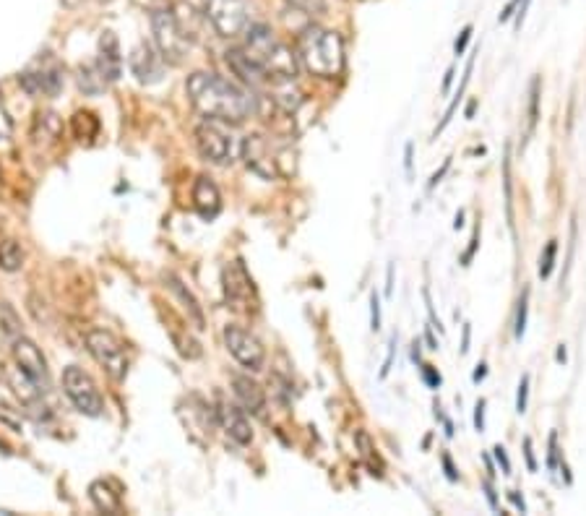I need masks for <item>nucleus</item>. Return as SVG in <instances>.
<instances>
[{
  "instance_id": "obj_1",
  "label": "nucleus",
  "mask_w": 586,
  "mask_h": 516,
  "mask_svg": "<svg viewBox=\"0 0 586 516\" xmlns=\"http://www.w3.org/2000/svg\"><path fill=\"white\" fill-rule=\"evenodd\" d=\"M185 89H188V100L198 113L209 120H219V123L240 126L258 110L251 89H243L235 81L222 79L217 73H193Z\"/></svg>"
},
{
  "instance_id": "obj_2",
  "label": "nucleus",
  "mask_w": 586,
  "mask_h": 516,
  "mask_svg": "<svg viewBox=\"0 0 586 516\" xmlns=\"http://www.w3.org/2000/svg\"><path fill=\"white\" fill-rule=\"evenodd\" d=\"M240 50L258 71L264 73L266 84L295 79L297 76V58L292 55V50L282 45L277 40V34L271 32L269 27H264V24H256V27L245 32V45Z\"/></svg>"
},
{
  "instance_id": "obj_3",
  "label": "nucleus",
  "mask_w": 586,
  "mask_h": 516,
  "mask_svg": "<svg viewBox=\"0 0 586 516\" xmlns=\"http://www.w3.org/2000/svg\"><path fill=\"white\" fill-rule=\"evenodd\" d=\"M297 58L318 79H336L344 71V42L331 29L308 27L297 42Z\"/></svg>"
},
{
  "instance_id": "obj_4",
  "label": "nucleus",
  "mask_w": 586,
  "mask_h": 516,
  "mask_svg": "<svg viewBox=\"0 0 586 516\" xmlns=\"http://www.w3.org/2000/svg\"><path fill=\"white\" fill-rule=\"evenodd\" d=\"M152 34H154V45H157V53L178 66L183 63L188 47H191V40L185 34L183 24L178 21V16L172 14L170 8L167 11H154L152 14Z\"/></svg>"
},
{
  "instance_id": "obj_5",
  "label": "nucleus",
  "mask_w": 586,
  "mask_h": 516,
  "mask_svg": "<svg viewBox=\"0 0 586 516\" xmlns=\"http://www.w3.org/2000/svg\"><path fill=\"white\" fill-rule=\"evenodd\" d=\"M86 350L92 352V358L97 360L107 371L112 381H126L128 376V352L126 344L120 342L112 331L107 329H92L86 334Z\"/></svg>"
},
{
  "instance_id": "obj_6",
  "label": "nucleus",
  "mask_w": 586,
  "mask_h": 516,
  "mask_svg": "<svg viewBox=\"0 0 586 516\" xmlns=\"http://www.w3.org/2000/svg\"><path fill=\"white\" fill-rule=\"evenodd\" d=\"M206 19L217 34L235 40L251 29V0H206Z\"/></svg>"
},
{
  "instance_id": "obj_7",
  "label": "nucleus",
  "mask_w": 586,
  "mask_h": 516,
  "mask_svg": "<svg viewBox=\"0 0 586 516\" xmlns=\"http://www.w3.org/2000/svg\"><path fill=\"white\" fill-rule=\"evenodd\" d=\"M196 146L201 157L214 165H232L240 154V146L230 131L219 126V120H206L196 128Z\"/></svg>"
},
{
  "instance_id": "obj_8",
  "label": "nucleus",
  "mask_w": 586,
  "mask_h": 516,
  "mask_svg": "<svg viewBox=\"0 0 586 516\" xmlns=\"http://www.w3.org/2000/svg\"><path fill=\"white\" fill-rule=\"evenodd\" d=\"M63 389H66L68 399L73 407L86 417H99L105 410V399L99 394L97 384L89 373H84L79 365H71L63 371Z\"/></svg>"
},
{
  "instance_id": "obj_9",
  "label": "nucleus",
  "mask_w": 586,
  "mask_h": 516,
  "mask_svg": "<svg viewBox=\"0 0 586 516\" xmlns=\"http://www.w3.org/2000/svg\"><path fill=\"white\" fill-rule=\"evenodd\" d=\"M240 154H243L245 165L251 167L256 175H261V178L271 180V178H279V175H284V170H282L284 152L271 144V139L261 136V133H256V136H248V139L243 141V146H240Z\"/></svg>"
},
{
  "instance_id": "obj_10",
  "label": "nucleus",
  "mask_w": 586,
  "mask_h": 516,
  "mask_svg": "<svg viewBox=\"0 0 586 516\" xmlns=\"http://www.w3.org/2000/svg\"><path fill=\"white\" fill-rule=\"evenodd\" d=\"M224 344L235 360H238L243 368L248 371H261L266 363V350L264 344L253 337L251 331L240 329V326H227L224 329Z\"/></svg>"
},
{
  "instance_id": "obj_11",
  "label": "nucleus",
  "mask_w": 586,
  "mask_h": 516,
  "mask_svg": "<svg viewBox=\"0 0 586 516\" xmlns=\"http://www.w3.org/2000/svg\"><path fill=\"white\" fill-rule=\"evenodd\" d=\"M11 355H14V363L16 368H19V373H24L37 389L45 391L47 384H50V373H47V360L40 352V347H37L32 339L21 337L19 334V337L14 339Z\"/></svg>"
},
{
  "instance_id": "obj_12",
  "label": "nucleus",
  "mask_w": 586,
  "mask_h": 516,
  "mask_svg": "<svg viewBox=\"0 0 586 516\" xmlns=\"http://www.w3.org/2000/svg\"><path fill=\"white\" fill-rule=\"evenodd\" d=\"M222 282H224V295H227V303H230L232 308H245V305L256 298L253 279L240 258H235V261H230V264L224 266Z\"/></svg>"
},
{
  "instance_id": "obj_13",
  "label": "nucleus",
  "mask_w": 586,
  "mask_h": 516,
  "mask_svg": "<svg viewBox=\"0 0 586 516\" xmlns=\"http://www.w3.org/2000/svg\"><path fill=\"white\" fill-rule=\"evenodd\" d=\"M21 86L27 89L29 94H58L60 86H63V73H60V66L53 58L40 60L37 66H32L29 71H24L19 76Z\"/></svg>"
},
{
  "instance_id": "obj_14",
  "label": "nucleus",
  "mask_w": 586,
  "mask_h": 516,
  "mask_svg": "<svg viewBox=\"0 0 586 516\" xmlns=\"http://www.w3.org/2000/svg\"><path fill=\"white\" fill-rule=\"evenodd\" d=\"M131 71L139 79V84H159L165 76V58L152 45H139L131 53Z\"/></svg>"
},
{
  "instance_id": "obj_15",
  "label": "nucleus",
  "mask_w": 586,
  "mask_h": 516,
  "mask_svg": "<svg viewBox=\"0 0 586 516\" xmlns=\"http://www.w3.org/2000/svg\"><path fill=\"white\" fill-rule=\"evenodd\" d=\"M217 417L219 423H222L224 433L235 441V444L240 446H248L253 441V430H251V423H248V417H245V410H240L238 404L232 402H224V399H219V407H217Z\"/></svg>"
},
{
  "instance_id": "obj_16",
  "label": "nucleus",
  "mask_w": 586,
  "mask_h": 516,
  "mask_svg": "<svg viewBox=\"0 0 586 516\" xmlns=\"http://www.w3.org/2000/svg\"><path fill=\"white\" fill-rule=\"evenodd\" d=\"M94 66L99 68V73L105 76L107 84H115L123 73V58H120V45L118 37L112 32H105L99 37V58Z\"/></svg>"
},
{
  "instance_id": "obj_17",
  "label": "nucleus",
  "mask_w": 586,
  "mask_h": 516,
  "mask_svg": "<svg viewBox=\"0 0 586 516\" xmlns=\"http://www.w3.org/2000/svg\"><path fill=\"white\" fill-rule=\"evenodd\" d=\"M193 206L204 219H214L222 212V193L214 186V180L206 178V175L196 178V183H193Z\"/></svg>"
},
{
  "instance_id": "obj_18",
  "label": "nucleus",
  "mask_w": 586,
  "mask_h": 516,
  "mask_svg": "<svg viewBox=\"0 0 586 516\" xmlns=\"http://www.w3.org/2000/svg\"><path fill=\"white\" fill-rule=\"evenodd\" d=\"M232 389H235V397H238V402L243 404L245 412H251V415H261V412H264L266 407L264 389H261L251 376H243V373L232 376Z\"/></svg>"
},
{
  "instance_id": "obj_19",
  "label": "nucleus",
  "mask_w": 586,
  "mask_h": 516,
  "mask_svg": "<svg viewBox=\"0 0 586 516\" xmlns=\"http://www.w3.org/2000/svg\"><path fill=\"white\" fill-rule=\"evenodd\" d=\"M89 498L97 506V511L102 514H120L123 511V503H120V496L110 488V483L105 480H97V483L89 485Z\"/></svg>"
},
{
  "instance_id": "obj_20",
  "label": "nucleus",
  "mask_w": 586,
  "mask_h": 516,
  "mask_svg": "<svg viewBox=\"0 0 586 516\" xmlns=\"http://www.w3.org/2000/svg\"><path fill=\"white\" fill-rule=\"evenodd\" d=\"M167 282H170L172 292H175V295H178V298L185 303V311H188L191 321L196 324V329H204V313H201V305H198V300L193 298V292L185 290L183 282H180L175 274H167Z\"/></svg>"
},
{
  "instance_id": "obj_21",
  "label": "nucleus",
  "mask_w": 586,
  "mask_h": 516,
  "mask_svg": "<svg viewBox=\"0 0 586 516\" xmlns=\"http://www.w3.org/2000/svg\"><path fill=\"white\" fill-rule=\"evenodd\" d=\"M24 266V248L16 240H3L0 243V269L3 272H19Z\"/></svg>"
},
{
  "instance_id": "obj_22",
  "label": "nucleus",
  "mask_w": 586,
  "mask_h": 516,
  "mask_svg": "<svg viewBox=\"0 0 586 516\" xmlns=\"http://www.w3.org/2000/svg\"><path fill=\"white\" fill-rule=\"evenodd\" d=\"M79 86L84 94H99L107 86V81L97 66H84L79 71Z\"/></svg>"
},
{
  "instance_id": "obj_23",
  "label": "nucleus",
  "mask_w": 586,
  "mask_h": 516,
  "mask_svg": "<svg viewBox=\"0 0 586 516\" xmlns=\"http://www.w3.org/2000/svg\"><path fill=\"white\" fill-rule=\"evenodd\" d=\"M60 133V120L55 113H40L34 120V139L45 136L47 141H55Z\"/></svg>"
},
{
  "instance_id": "obj_24",
  "label": "nucleus",
  "mask_w": 586,
  "mask_h": 516,
  "mask_svg": "<svg viewBox=\"0 0 586 516\" xmlns=\"http://www.w3.org/2000/svg\"><path fill=\"white\" fill-rule=\"evenodd\" d=\"M527 316H529V290H524L519 298V308H516V324H514L516 339L524 337V331H527Z\"/></svg>"
},
{
  "instance_id": "obj_25",
  "label": "nucleus",
  "mask_w": 586,
  "mask_h": 516,
  "mask_svg": "<svg viewBox=\"0 0 586 516\" xmlns=\"http://www.w3.org/2000/svg\"><path fill=\"white\" fill-rule=\"evenodd\" d=\"M555 256H558V240H550V243L545 245V251H542V256H540V277L542 279H547L550 274H553Z\"/></svg>"
},
{
  "instance_id": "obj_26",
  "label": "nucleus",
  "mask_w": 586,
  "mask_h": 516,
  "mask_svg": "<svg viewBox=\"0 0 586 516\" xmlns=\"http://www.w3.org/2000/svg\"><path fill=\"white\" fill-rule=\"evenodd\" d=\"M532 100H529V126H527V136H532L534 126H537V118H540V81H532V94H529Z\"/></svg>"
},
{
  "instance_id": "obj_27",
  "label": "nucleus",
  "mask_w": 586,
  "mask_h": 516,
  "mask_svg": "<svg viewBox=\"0 0 586 516\" xmlns=\"http://www.w3.org/2000/svg\"><path fill=\"white\" fill-rule=\"evenodd\" d=\"M357 446H360V457H363L370 467H376L378 457L376 451H373V441H370V436L365 430H357Z\"/></svg>"
},
{
  "instance_id": "obj_28",
  "label": "nucleus",
  "mask_w": 586,
  "mask_h": 516,
  "mask_svg": "<svg viewBox=\"0 0 586 516\" xmlns=\"http://www.w3.org/2000/svg\"><path fill=\"white\" fill-rule=\"evenodd\" d=\"M527 6H529V0H511L506 6V11L501 14V21H508L511 16L516 14V27H521V21H524V14H527Z\"/></svg>"
},
{
  "instance_id": "obj_29",
  "label": "nucleus",
  "mask_w": 586,
  "mask_h": 516,
  "mask_svg": "<svg viewBox=\"0 0 586 516\" xmlns=\"http://www.w3.org/2000/svg\"><path fill=\"white\" fill-rule=\"evenodd\" d=\"M287 3H292V6L310 16H321L326 11V0H287Z\"/></svg>"
},
{
  "instance_id": "obj_30",
  "label": "nucleus",
  "mask_w": 586,
  "mask_h": 516,
  "mask_svg": "<svg viewBox=\"0 0 586 516\" xmlns=\"http://www.w3.org/2000/svg\"><path fill=\"white\" fill-rule=\"evenodd\" d=\"M527 402H529V373H524L519 381V391H516V412H519V415L527 412Z\"/></svg>"
},
{
  "instance_id": "obj_31",
  "label": "nucleus",
  "mask_w": 586,
  "mask_h": 516,
  "mask_svg": "<svg viewBox=\"0 0 586 516\" xmlns=\"http://www.w3.org/2000/svg\"><path fill=\"white\" fill-rule=\"evenodd\" d=\"M11 136H14V123H11L6 110L0 107V149L11 144Z\"/></svg>"
},
{
  "instance_id": "obj_32",
  "label": "nucleus",
  "mask_w": 586,
  "mask_h": 516,
  "mask_svg": "<svg viewBox=\"0 0 586 516\" xmlns=\"http://www.w3.org/2000/svg\"><path fill=\"white\" fill-rule=\"evenodd\" d=\"M370 329H381V300H378L376 292L370 295Z\"/></svg>"
},
{
  "instance_id": "obj_33",
  "label": "nucleus",
  "mask_w": 586,
  "mask_h": 516,
  "mask_svg": "<svg viewBox=\"0 0 586 516\" xmlns=\"http://www.w3.org/2000/svg\"><path fill=\"white\" fill-rule=\"evenodd\" d=\"M477 245H480V225H477L475 232H472V240H469L467 253L461 256V264H464V266L472 264V258H475V253H477Z\"/></svg>"
},
{
  "instance_id": "obj_34",
  "label": "nucleus",
  "mask_w": 586,
  "mask_h": 516,
  "mask_svg": "<svg viewBox=\"0 0 586 516\" xmlns=\"http://www.w3.org/2000/svg\"><path fill=\"white\" fill-rule=\"evenodd\" d=\"M420 371H422V378H425V384H428L430 389H438V386H441V373L435 371L433 365H422Z\"/></svg>"
},
{
  "instance_id": "obj_35",
  "label": "nucleus",
  "mask_w": 586,
  "mask_h": 516,
  "mask_svg": "<svg viewBox=\"0 0 586 516\" xmlns=\"http://www.w3.org/2000/svg\"><path fill=\"white\" fill-rule=\"evenodd\" d=\"M133 3H139V6L146 8L149 14H154V11H167V8H170V0H133Z\"/></svg>"
},
{
  "instance_id": "obj_36",
  "label": "nucleus",
  "mask_w": 586,
  "mask_h": 516,
  "mask_svg": "<svg viewBox=\"0 0 586 516\" xmlns=\"http://www.w3.org/2000/svg\"><path fill=\"white\" fill-rule=\"evenodd\" d=\"M550 462H547V467H550V472H555V467H558V457H560V451H558V433H550Z\"/></svg>"
},
{
  "instance_id": "obj_37",
  "label": "nucleus",
  "mask_w": 586,
  "mask_h": 516,
  "mask_svg": "<svg viewBox=\"0 0 586 516\" xmlns=\"http://www.w3.org/2000/svg\"><path fill=\"white\" fill-rule=\"evenodd\" d=\"M493 454H495V462H498L503 467V475H511V462H508L506 449H503V446H495Z\"/></svg>"
},
{
  "instance_id": "obj_38",
  "label": "nucleus",
  "mask_w": 586,
  "mask_h": 516,
  "mask_svg": "<svg viewBox=\"0 0 586 516\" xmlns=\"http://www.w3.org/2000/svg\"><path fill=\"white\" fill-rule=\"evenodd\" d=\"M485 407H488V402H485V399H480L475 407V428L480 430V433L485 430Z\"/></svg>"
},
{
  "instance_id": "obj_39",
  "label": "nucleus",
  "mask_w": 586,
  "mask_h": 516,
  "mask_svg": "<svg viewBox=\"0 0 586 516\" xmlns=\"http://www.w3.org/2000/svg\"><path fill=\"white\" fill-rule=\"evenodd\" d=\"M0 420L11 425V428H21V420L11 415V407H6V404H0Z\"/></svg>"
},
{
  "instance_id": "obj_40",
  "label": "nucleus",
  "mask_w": 586,
  "mask_h": 516,
  "mask_svg": "<svg viewBox=\"0 0 586 516\" xmlns=\"http://www.w3.org/2000/svg\"><path fill=\"white\" fill-rule=\"evenodd\" d=\"M469 40H472V27H464V32H461V37H459V40H456V45H454V53L456 55L464 53V50H467V42Z\"/></svg>"
},
{
  "instance_id": "obj_41",
  "label": "nucleus",
  "mask_w": 586,
  "mask_h": 516,
  "mask_svg": "<svg viewBox=\"0 0 586 516\" xmlns=\"http://www.w3.org/2000/svg\"><path fill=\"white\" fill-rule=\"evenodd\" d=\"M524 457H527L529 472H537V462H534V449H532V438H524Z\"/></svg>"
},
{
  "instance_id": "obj_42",
  "label": "nucleus",
  "mask_w": 586,
  "mask_h": 516,
  "mask_svg": "<svg viewBox=\"0 0 586 516\" xmlns=\"http://www.w3.org/2000/svg\"><path fill=\"white\" fill-rule=\"evenodd\" d=\"M394 352H396V337H391V342H389V355H386V363H383L381 378H386V376H389V371H391V363H394Z\"/></svg>"
},
{
  "instance_id": "obj_43",
  "label": "nucleus",
  "mask_w": 586,
  "mask_h": 516,
  "mask_svg": "<svg viewBox=\"0 0 586 516\" xmlns=\"http://www.w3.org/2000/svg\"><path fill=\"white\" fill-rule=\"evenodd\" d=\"M482 488H485V496H488V501H490V509L501 511V506H498V496H495V490H493V485H490V480H485V483H482Z\"/></svg>"
},
{
  "instance_id": "obj_44",
  "label": "nucleus",
  "mask_w": 586,
  "mask_h": 516,
  "mask_svg": "<svg viewBox=\"0 0 586 516\" xmlns=\"http://www.w3.org/2000/svg\"><path fill=\"white\" fill-rule=\"evenodd\" d=\"M448 167H451V159H446V162H443V167H441V170L435 172L433 178H430V183H428V188H430V191H433V188L438 186V183H441V178H443V175H446V172H448Z\"/></svg>"
},
{
  "instance_id": "obj_45",
  "label": "nucleus",
  "mask_w": 586,
  "mask_h": 516,
  "mask_svg": "<svg viewBox=\"0 0 586 516\" xmlns=\"http://www.w3.org/2000/svg\"><path fill=\"white\" fill-rule=\"evenodd\" d=\"M443 467H446V477H448V480H451V483H456V480H459V475H456L454 462H451V457H448V454H443Z\"/></svg>"
},
{
  "instance_id": "obj_46",
  "label": "nucleus",
  "mask_w": 586,
  "mask_h": 516,
  "mask_svg": "<svg viewBox=\"0 0 586 516\" xmlns=\"http://www.w3.org/2000/svg\"><path fill=\"white\" fill-rule=\"evenodd\" d=\"M508 501L514 503V506L521 511V514H527V503H524V498H521L519 493H516V490H511V493H508Z\"/></svg>"
},
{
  "instance_id": "obj_47",
  "label": "nucleus",
  "mask_w": 586,
  "mask_h": 516,
  "mask_svg": "<svg viewBox=\"0 0 586 516\" xmlns=\"http://www.w3.org/2000/svg\"><path fill=\"white\" fill-rule=\"evenodd\" d=\"M454 76H456V68L451 66V68H448V71H446V79H443V86H441V92H443V94L451 92V84H454Z\"/></svg>"
},
{
  "instance_id": "obj_48",
  "label": "nucleus",
  "mask_w": 586,
  "mask_h": 516,
  "mask_svg": "<svg viewBox=\"0 0 586 516\" xmlns=\"http://www.w3.org/2000/svg\"><path fill=\"white\" fill-rule=\"evenodd\" d=\"M485 373H488V365H485V363H480V365H477L475 376H472V381H475V384H480L482 378H485Z\"/></svg>"
},
{
  "instance_id": "obj_49",
  "label": "nucleus",
  "mask_w": 586,
  "mask_h": 516,
  "mask_svg": "<svg viewBox=\"0 0 586 516\" xmlns=\"http://www.w3.org/2000/svg\"><path fill=\"white\" fill-rule=\"evenodd\" d=\"M412 149H415L412 144H407V149H404V157H407V162H404V165H407V172L412 170Z\"/></svg>"
},
{
  "instance_id": "obj_50",
  "label": "nucleus",
  "mask_w": 586,
  "mask_h": 516,
  "mask_svg": "<svg viewBox=\"0 0 586 516\" xmlns=\"http://www.w3.org/2000/svg\"><path fill=\"white\" fill-rule=\"evenodd\" d=\"M469 350V326H464V342H461V352Z\"/></svg>"
},
{
  "instance_id": "obj_51",
  "label": "nucleus",
  "mask_w": 586,
  "mask_h": 516,
  "mask_svg": "<svg viewBox=\"0 0 586 516\" xmlns=\"http://www.w3.org/2000/svg\"><path fill=\"white\" fill-rule=\"evenodd\" d=\"M454 227H456V230H461V227H464V212H459V214H456V222H454Z\"/></svg>"
},
{
  "instance_id": "obj_52",
  "label": "nucleus",
  "mask_w": 586,
  "mask_h": 516,
  "mask_svg": "<svg viewBox=\"0 0 586 516\" xmlns=\"http://www.w3.org/2000/svg\"><path fill=\"white\" fill-rule=\"evenodd\" d=\"M428 344H430V350H438V342H435V337L428 331Z\"/></svg>"
},
{
  "instance_id": "obj_53",
  "label": "nucleus",
  "mask_w": 586,
  "mask_h": 516,
  "mask_svg": "<svg viewBox=\"0 0 586 516\" xmlns=\"http://www.w3.org/2000/svg\"><path fill=\"white\" fill-rule=\"evenodd\" d=\"M475 107H477V102H469V105H467V118H472V115H475Z\"/></svg>"
},
{
  "instance_id": "obj_54",
  "label": "nucleus",
  "mask_w": 586,
  "mask_h": 516,
  "mask_svg": "<svg viewBox=\"0 0 586 516\" xmlns=\"http://www.w3.org/2000/svg\"><path fill=\"white\" fill-rule=\"evenodd\" d=\"M558 363H566V350H563V344H560V350H558Z\"/></svg>"
}]
</instances>
